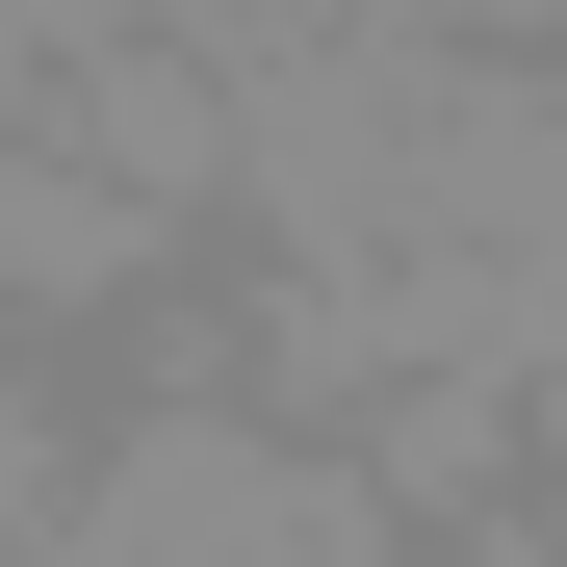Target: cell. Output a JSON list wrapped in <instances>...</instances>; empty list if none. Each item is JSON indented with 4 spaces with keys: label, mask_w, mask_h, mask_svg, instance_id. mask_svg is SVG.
Wrapping results in <instances>:
<instances>
[{
    "label": "cell",
    "mask_w": 567,
    "mask_h": 567,
    "mask_svg": "<svg viewBox=\"0 0 567 567\" xmlns=\"http://www.w3.org/2000/svg\"><path fill=\"white\" fill-rule=\"evenodd\" d=\"M388 567H567V516H542V491H491V516H413Z\"/></svg>",
    "instance_id": "cell-6"
},
{
    "label": "cell",
    "mask_w": 567,
    "mask_h": 567,
    "mask_svg": "<svg viewBox=\"0 0 567 567\" xmlns=\"http://www.w3.org/2000/svg\"><path fill=\"white\" fill-rule=\"evenodd\" d=\"M27 567H388V491L310 413H258V388H130Z\"/></svg>",
    "instance_id": "cell-1"
},
{
    "label": "cell",
    "mask_w": 567,
    "mask_h": 567,
    "mask_svg": "<svg viewBox=\"0 0 567 567\" xmlns=\"http://www.w3.org/2000/svg\"><path fill=\"white\" fill-rule=\"evenodd\" d=\"M155 284H181V207H130V181L27 104L0 130V336H52V310L104 336V310H155Z\"/></svg>",
    "instance_id": "cell-2"
},
{
    "label": "cell",
    "mask_w": 567,
    "mask_h": 567,
    "mask_svg": "<svg viewBox=\"0 0 567 567\" xmlns=\"http://www.w3.org/2000/svg\"><path fill=\"white\" fill-rule=\"evenodd\" d=\"M52 130L104 155L130 207H181V233L233 207V52H207V27H78V52H52Z\"/></svg>",
    "instance_id": "cell-3"
},
{
    "label": "cell",
    "mask_w": 567,
    "mask_h": 567,
    "mask_svg": "<svg viewBox=\"0 0 567 567\" xmlns=\"http://www.w3.org/2000/svg\"><path fill=\"white\" fill-rule=\"evenodd\" d=\"M336 464L388 491V542H413V516H491V491H542V439H516V361H413V388H361V413H336Z\"/></svg>",
    "instance_id": "cell-4"
},
{
    "label": "cell",
    "mask_w": 567,
    "mask_h": 567,
    "mask_svg": "<svg viewBox=\"0 0 567 567\" xmlns=\"http://www.w3.org/2000/svg\"><path fill=\"white\" fill-rule=\"evenodd\" d=\"M52 491H78V413H52V361H27V336H0V567L52 542Z\"/></svg>",
    "instance_id": "cell-5"
}]
</instances>
